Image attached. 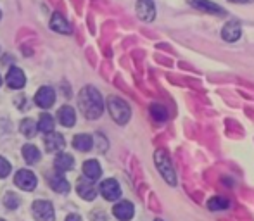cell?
<instances>
[{"label": "cell", "mask_w": 254, "mask_h": 221, "mask_svg": "<svg viewBox=\"0 0 254 221\" xmlns=\"http://www.w3.org/2000/svg\"><path fill=\"white\" fill-rule=\"evenodd\" d=\"M78 104H80V109H81V112H83V116L88 117V119H97V117H101V114L104 110V101H102L101 94H99V90L94 87H85L83 90L80 92Z\"/></svg>", "instance_id": "6da1fadb"}, {"label": "cell", "mask_w": 254, "mask_h": 221, "mask_svg": "<svg viewBox=\"0 0 254 221\" xmlns=\"http://www.w3.org/2000/svg\"><path fill=\"white\" fill-rule=\"evenodd\" d=\"M154 163H156L157 171L161 173V176L166 180L168 185H177V171L171 163V158L168 156V152L164 149H157L154 152Z\"/></svg>", "instance_id": "7a4b0ae2"}, {"label": "cell", "mask_w": 254, "mask_h": 221, "mask_svg": "<svg viewBox=\"0 0 254 221\" xmlns=\"http://www.w3.org/2000/svg\"><path fill=\"white\" fill-rule=\"evenodd\" d=\"M107 108H109L111 117L116 121L118 124H127L131 116L130 106L120 97H109L107 99Z\"/></svg>", "instance_id": "3957f363"}, {"label": "cell", "mask_w": 254, "mask_h": 221, "mask_svg": "<svg viewBox=\"0 0 254 221\" xmlns=\"http://www.w3.org/2000/svg\"><path fill=\"white\" fill-rule=\"evenodd\" d=\"M31 211H33V216L37 221H54V218H56V213H54V208L49 201L33 202Z\"/></svg>", "instance_id": "277c9868"}, {"label": "cell", "mask_w": 254, "mask_h": 221, "mask_svg": "<svg viewBox=\"0 0 254 221\" xmlns=\"http://www.w3.org/2000/svg\"><path fill=\"white\" fill-rule=\"evenodd\" d=\"M14 181H16V185L21 190H26V192L33 190L37 187V176L30 169H19L16 173V176H14Z\"/></svg>", "instance_id": "5b68a950"}, {"label": "cell", "mask_w": 254, "mask_h": 221, "mask_svg": "<svg viewBox=\"0 0 254 221\" xmlns=\"http://www.w3.org/2000/svg\"><path fill=\"white\" fill-rule=\"evenodd\" d=\"M101 194L106 201H118L121 197V188L120 183L113 178H107L101 183Z\"/></svg>", "instance_id": "8992f818"}, {"label": "cell", "mask_w": 254, "mask_h": 221, "mask_svg": "<svg viewBox=\"0 0 254 221\" xmlns=\"http://www.w3.org/2000/svg\"><path fill=\"white\" fill-rule=\"evenodd\" d=\"M35 102H37V106L42 109L52 108L54 102H56V92H54L51 87H42L40 90L37 92V95H35Z\"/></svg>", "instance_id": "52a82bcc"}, {"label": "cell", "mask_w": 254, "mask_h": 221, "mask_svg": "<svg viewBox=\"0 0 254 221\" xmlns=\"http://www.w3.org/2000/svg\"><path fill=\"white\" fill-rule=\"evenodd\" d=\"M192 7H195L197 10H202L206 14H216V16H223L225 10L223 7H220L218 3L211 2V0H187Z\"/></svg>", "instance_id": "ba28073f"}, {"label": "cell", "mask_w": 254, "mask_h": 221, "mask_svg": "<svg viewBox=\"0 0 254 221\" xmlns=\"http://www.w3.org/2000/svg\"><path fill=\"white\" fill-rule=\"evenodd\" d=\"M113 215L116 216V218L120 220V221H128V220L133 218L135 208H133V204H131V202L121 201V202H118V204L113 208Z\"/></svg>", "instance_id": "9c48e42d"}, {"label": "cell", "mask_w": 254, "mask_h": 221, "mask_svg": "<svg viewBox=\"0 0 254 221\" xmlns=\"http://www.w3.org/2000/svg\"><path fill=\"white\" fill-rule=\"evenodd\" d=\"M137 14L142 21H151L156 17V7H154V2L152 0H138L137 2Z\"/></svg>", "instance_id": "30bf717a"}, {"label": "cell", "mask_w": 254, "mask_h": 221, "mask_svg": "<svg viewBox=\"0 0 254 221\" xmlns=\"http://www.w3.org/2000/svg\"><path fill=\"white\" fill-rule=\"evenodd\" d=\"M242 35V28L239 21H228L225 28L221 30V37L225 42H237Z\"/></svg>", "instance_id": "8fae6325"}, {"label": "cell", "mask_w": 254, "mask_h": 221, "mask_svg": "<svg viewBox=\"0 0 254 221\" xmlns=\"http://www.w3.org/2000/svg\"><path fill=\"white\" fill-rule=\"evenodd\" d=\"M76 190H78V194H80V197L85 199V201H94V199L97 197V188H95V185L92 180L78 181Z\"/></svg>", "instance_id": "7c38bea8"}, {"label": "cell", "mask_w": 254, "mask_h": 221, "mask_svg": "<svg viewBox=\"0 0 254 221\" xmlns=\"http://www.w3.org/2000/svg\"><path fill=\"white\" fill-rule=\"evenodd\" d=\"M5 83L10 88H23L24 83H26V76H24V73L19 67H10L5 76Z\"/></svg>", "instance_id": "4fadbf2b"}, {"label": "cell", "mask_w": 254, "mask_h": 221, "mask_svg": "<svg viewBox=\"0 0 254 221\" xmlns=\"http://www.w3.org/2000/svg\"><path fill=\"white\" fill-rule=\"evenodd\" d=\"M45 149H47V152H61L64 149V138L63 135L59 133H47V137H45Z\"/></svg>", "instance_id": "5bb4252c"}, {"label": "cell", "mask_w": 254, "mask_h": 221, "mask_svg": "<svg viewBox=\"0 0 254 221\" xmlns=\"http://www.w3.org/2000/svg\"><path fill=\"white\" fill-rule=\"evenodd\" d=\"M51 28L57 33H63V35H69L71 33V24L66 21V17L63 14L56 12L51 19Z\"/></svg>", "instance_id": "9a60e30c"}, {"label": "cell", "mask_w": 254, "mask_h": 221, "mask_svg": "<svg viewBox=\"0 0 254 221\" xmlns=\"http://www.w3.org/2000/svg\"><path fill=\"white\" fill-rule=\"evenodd\" d=\"M54 165H56L57 173H66V171L73 169L74 159H73V156H71V154L61 152V154H57V158H56V161H54Z\"/></svg>", "instance_id": "2e32d148"}, {"label": "cell", "mask_w": 254, "mask_h": 221, "mask_svg": "<svg viewBox=\"0 0 254 221\" xmlns=\"http://www.w3.org/2000/svg\"><path fill=\"white\" fill-rule=\"evenodd\" d=\"M83 174L88 178V180H99L102 174V169H101V165H99L97 161H94V159H90V161H85L83 163Z\"/></svg>", "instance_id": "e0dca14e"}, {"label": "cell", "mask_w": 254, "mask_h": 221, "mask_svg": "<svg viewBox=\"0 0 254 221\" xmlns=\"http://www.w3.org/2000/svg\"><path fill=\"white\" fill-rule=\"evenodd\" d=\"M74 121H76V114H74L73 108H69V106H64V108L59 109V123L63 124V126H66V128L73 126Z\"/></svg>", "instance_id": "ac0fdd59"}, {"label": "cell", "mask_w": 254, "mask_h": 221, "mask_svg": "<svg viewBox=\"0 0 254 221\" xmlns=\"http://www.w3.org/2000/svg\"><path fill=\"white\" fill-rule=\"evenodd\" d=\"M51 187L57 194H66V192H69L71 185L63 174H54V176H51Z\"/></svg>", "instance_id": "d6986e66"}, {"label": "cell", "mask_w": 254, "mask_h": 221, "mask_svg": "<svg viewBox=\"0 0 254 221\" xmlns=\"http://www.w3.org/2000/svg\"><path fill=\"white\" fill-rule=\"evenodd\" d=\"M92 145H94V140H92L90 135H76L74 140H73V147L76 149V151H81V152L90 151Z\"/></svg>", "instance_id": "ffe728a7"}, {"label": "cell", "mask_w": 254, "mask_h": 221, "mask_svg": "<svg viewBox=\"0 0 254 221\" xmlns=\"http://www.w3.org/2000/svg\"><path fill=\"white\" fill-rule=\"evenodd\" d=\"M23 158H24V161L28 163V165H35V163H38L40 161V158H42V154H40V151H38L35 145H24L23 147Z\"/></svg>", "instance_id": "44dd1931"}, {"label": "cell", "mask_w": 254, "mask_h": 221, "mask_svg": "<svg viewBox=\"0 0 254 221\" xmlns=\"http://www.w3.org/2000/svg\"><path fill=\"white\" fill-rule=\"evenodd\" d=\"M228 206H230L228 199L221 197V195H216V197H211L209 201H207V208H209L211 211H223V209H227Z\"/></svg>", "instance_id": "7402d4cb"}, {"label": "cell", "mask_w": 254, "mask_h": 221, "mask_svg": "<svg viewBox=\"0 0 254 221\" xmlns=\"http://www.w3.org/2000/svg\"><path fill=\"white\" fill-rule=\"evenodd\" d=\"M37 126H38V131H42V133H51V131H54V119L51 114H47V112L42 114Z\"/></svg>", "instance_id": "603a6c76"}, {"label": "cell", "mask_w": 254, "mask_h": 221, "mask_svg": "<svg viewBox=\"0 0 254 221\" xmlns=\"http://www.w3.org/2000/svg\"><path fill=\"white\" fill-rule=\"evenodd\" d=\"M151 116L157 121V123H163V121L168 119V110L164 106H161V104H152L151 106Z\"/></svg>", "instance_id": "cb8c5ba5"}, {"label": "cell", "mask_w": 254, "mask_h": 221, "mask_svg": "<svg viewBox=\"0 0 254 221\" xmlns=\"http://www.w3.org/2000/svg\"><path fill=\"white\" fill-rule=\"evenodd\" d=\"M37 131H38V126L33 119H23V123H21V133H23L24 137H35Z\"/></svg>", "instance_id": "d4e9b609"}, {"label": "cell", "mask_w": 254, "mask_h": 221, "mask_svg": "<svg viewBox=\"0 0 254 221\" xmlns=\"http://www.w3.org/2000/svg\"><path fill=\"white\" fill-rule=\"evenodd\" d=\"M5 206L9 209H16L17 206H19V199H17L14 194H7L5 195Z\"/></svg>", "instance_id": "484cf974"}, {"label": "cell", "mask_w": 254, "mask_h": 221, "mask_svg": "<svg viewBox=\"0 0 254 221\" xmlns=\"http://www.w3.org/2000/svg\"><path fill=\"white\" fill-rule=\"evenodd\" d=\"M10 173V163L7 159L0 158V178H5Z\"/></svg>", "instance_id": "4316f807"}, {"label": "cell", "mask_w": 254, "mask_h": 221, "mask_svg": "<svg viewBox=\"0 0 254 221\" xmlns=\"http://www.w3.org/2000/svg\"><path fill=\"white\" fill-rule=\"evenodd\" d=\"M66 221H81V216H78V215H69L66 218Z\"/></svg>", "instance_id": "83f0119b"}, {"label": "cell", "mask_w": 254, "mask_h": 221, "mask_svg": "<svg viewBox=\"0 0 254 221\" xmlns=\"http://www.w3.org/2000/svg\"><path fill=\"white\" fill-rule=\"evenodd\" d=\"M230 2H235V3H244V2H251V0H230Z\"/></svg>", "instance_id": "f1b7e54d"}, {"label": "cell", "mask_w": 254, "mask_h": 221, "mask_svg": "<svg viewBox=\"0 0 254 221\" xmlns=\"http://www.w3.org/2000/svg\"><path fill=\"white\" fill-rule=\"evenodd\" d=\"M0 85H2V76H0Z\"/></svg>", "instance_id": "f546056e"}, {"label": "cell", "mask_w": 254, "mask_h": 221, "mask_svg": "<svg viewBox=\"0 0 254 221\" xmlns=\"http://www.w3.org/2000/svg\"><path fill=\"white\" fill-rule=\"evenodd\" d=\"M0 221H5V220H2V218H0Z\"/></svg>", "instance_id": "4dcf8cb0"}, {"label": "cell", "mask_w": 254, "mask_h": 221, "mask_svg": "<svg viewBox=\"0 0 254 221\" xmlns=\"http://www.w3.org/2000/svg\"><path fill=\"white\" fill-rule=\"evenodd\" d=\"M156 221H163V220H156Z\"/></svg>", "instance_id": "1f68e13d"}, {"label": "cell", "mask_w": 254, "mask_h": 221, "mask_svg": "<svg viewBox=\"0 0 254 221\" xmlns=\"http://www.w3.org/2000/svg\"><path fill=\"white\" fill-rule=\"evenodd\" d=\"M0 17H2V14H0Z\"/></svg>", "instance_id": "d6a6232c"}]
</instances>
